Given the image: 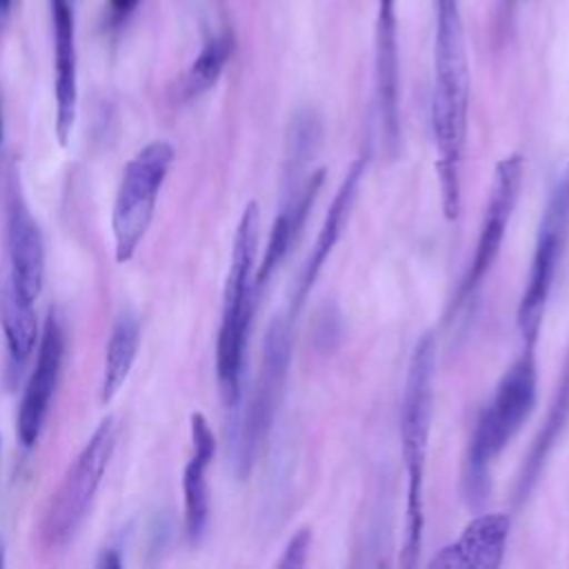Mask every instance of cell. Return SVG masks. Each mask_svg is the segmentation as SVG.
<instances>
[{
  "label": "cell",
  "mask_w": 569,
  "mask_h": 569,
  "mask_svg": "<svg viewBox=\"0 0 569 569\" xmlns=\"http://www.w3.org/2000/svg\"><path fill=\"white\" fill-rule=\"evenodd\" d=\"M136 2H138V0H111L113 9H116V11H120V13H124V11H131V9L136 7Z\"/></svg>",
  "instance_id": "cell-25"
},
{
  "label": "cell",
  "mask_w": 569,
  "mask_h": 569,
  "mask_svg": "<svg viewBox=\"0 0 569 569\" xmlns=\"http://www.w3.org/2000/svg\"><path fill=\"white\" fill-rule=\"evenodd\" d=\"M62 347H64V338H62L60 320L56 311H49L42 329L40 347H38L36 369L27 382L20 411H18V438L24 447H31L40 436V429L56 389V380L60 373Z\"/></svg>",
  "instance_id": "cell-13"
},
{
  "label": "cell",
  "mask_w": 569,
  "mask_h": 569,
  "mask_svg": "<svg viewBox=\"0 0 569 569\" xmlns=\"http://www.w3.org/2000/svg\"><path fill=\"white\" fill-rule=\"evenodd\" d=\"M233 47H236V40H233L231 31L218 33L202 47V51L198 53V58L193 60V64L187 73L184 93L189 98H193L216 84V80L220 78L224 64L229 62V58L233 53Z\"/></svg>",
  "instance_id": "cell-22"
},
{
  "label": "cell",
  "mask_w": 569,
  "mask_h": 569,
  "mask_svg": "<svg viewBox=\"0 0 569 569\" xmlns=\"http://www.w3.org/2000/svg\"><path fill=\"white\" fill-rule=\"evenodd\" d=\"M4 565V547H2V540H0V567Z\"/></svg>",
  "instance_id": "cell-27"
},
{
  "label": "cell",
  "mask_w": 569,
  "mask_h": 569,
  "mask_svg": "<svg viewBox=\"0 0 569 569\" xmlns=\"http://www.w3.org/2000/svg\"><path fill=\"white\" fill-rule=\"evenodd\" d=\"M567 420H569V353H567V360L562 365V373H560L553 400L549 405L547 418H545L540 431L536 433V438H533V442H531V447H529V451L522 460V467H520V473H518V480H516V493H513V500H516L518 507L533 491V487H536V482H538V478L545 469V462L551 456Z\"/></svg>",
  "instance_id": "cell-18"
},
{
  "label": "cell",
  "mask_w": 569,
  "mask_h": 569,
  "mask_svg": "<svg viewBox=\"0 0 569 569\" xmlns=\"http://www.w3.org/2000/svg\"><path fill=\"white\" fill-rule=\"evenodd\" d=\"M327 171L320 167L316 171H311L309 176L300 178V180H291V182H282V200H280V209L278 216L271 224L269 231V240L264 247V256L258 264V271L253 276V284L258 291H262V287L269 282L271 273L280 267V262L287 258V253L291 251V247L296 244L311 209L313 202L320 193V187L325 182Z\"/></svg>",
  "instance_id": "cell-11"
},
{
  "label": "cell",
  "mask_w": 569,
  "mask_h": 569,
  "mask_svg": "<svg viewBox=\"0 0 569 569\" xmlns=\"http://www.w3.org/2000/svg\"><path fill=\"white\" fill-rule=\"evenodd\" d=\"M309 547H311V529L309 527H300L287 542L282 558L278 560L280 569H298L307 565V556H309Z\"/></svg>",
  "instance_id": "cell-23"
},
{
  "label": "cell",
  "mask_w": 569,
  "mask_h": 569,
  "mask_svg": "<svg viewBox=\"0 0 569 569\" xmlns=\"http://www.w3.org/2000/svg\"><path fill=\"white\" fill-rule=\"evenodd\" d=\"M293 322H296V316L284 311L269 322L264 333L258 378L249 396L247 411L236 427V440H233V465L238 476L242 478L249 473L253 458L262 447L264 438L269 436L276 411H278V402H280L289 362H291Z\"/></svg>",
  "instance_id": "cell-5"
},
{
  "label": "cell",
  "mask_w": 569,
  "mask_h": 569,
  "mask_svg": "<svg viewBox=\"0 0 569 569\" xmlns=\"http://www.w3.org/2000/svg\"><path fill=\"white\" fill-rule=\"evenodd\" d=\"M0 140H2V118H0Z\"/></svg>",
  "instance_id": "cell-28"
},
{
  "label": "cell",
  "mask_w": 569,
  "mask_h": 569,
  "mask_svg": "<svg viewBox=\"0 0 569 569\" xmlns=\"http://www.w3.org/2000/svg\"><path fill=\"white\" fill-rule=\"evenodd\" d=\"M538 371L533 347L522 353L498 380L491 400L480 411L462 467V489L471 507H480L491 487L493 460L505 451L511 438L520 431L536 405Z\"/></svg>",
  "instance_id": "cell-3"
},
{
  "label": "cell",
  "mask_w": 569,
  "mask_h": 569,
  "mask_svg": "<svg viewBox=\"0 0 569 569\" xmlns=\"http://www.w3.org/2000/svg\"><path fill=\"white\" fill-rule=\"evenodd\" d=\"M569 238V162L556 176L538 222L529 278L518 302L516 322L525 347H533L540 333L545 307Z\"/></svg>",
  "instance_id": "cell-6"
},
{
  "label": "cell",
  "mask_w": 569,
  "mask_h": 569,
  "mask_svg": "<svg viewBox=\"0 0 569 569\" xmlns=\"http://www.w3.org/2000/svg\"><path fill=\"white\" fill-rule=\"evenodd\" d=\"M322 138V122L313 109H298L287 127L284 138V173L282 180H298L305 176Z\"/></svg>",
  "instance_id": "cell-21"
},
{
  "label": "cell",
  "mask_w": 569,
  "mask_h": 569,
  "mask_svg": "<svg viewBox=\"0 0 569 569\" xmlns=\"http://www.w3.org/2000/svg\"><path fill=\"white\" fill-rule=\"evenodd\" d=\"M260 231V207L249 202L240 216L229 273L224 284V309L222 322L216 340V378L218 389L227 407H236L242 396V371H244V351L247 336L253 318V309L260 291L253 284V262L258 249Z\"/></svg>",
  "instance_id": "cell-4"
},
{
  "label": "cell",
  "mask_w": 569,
  "mask_h": 569,
  "mask_svg": "<svg viewBox=\"0 0 569 569\" xmlns=\"http://www.w3.org/2000/svg\"><path fill=\"white\" fill-rule=\"evenodd\" d=\"M469 113V64L458 0H436L433 93L431 129L436 140V169L447 220L460 216L462 153Z\"/></svg>",
  "instance_id": "cell-1"
},
{
  "label": "cell",
  "mask_w": 569,
  "mask_h": 569,
  "mask_svg": "<svg viewBox=\"0 0 569 569\" xmlns=\"http://www.w3.org/2000/svg\"><path fill=\"white\" fill-rule=\"evenodd\" d=\"M116 442V422L113 418H104L76 462L69 467L58 493L51 500L47 520H44V536L51 545L67 542L78 525L84 518L87 507L91 505L100 478L111 460Z\"/></svg>",
  "instance_id": "cell-8"
},
{
  "label": "cell",
  "mask_w": 569,
  "mask_h": 569,
  "mask_svg": "<svg viewBox=\"0 0 569 569\" xmlns=\"http://www.w3.org/2000/svg\"><path fill=\"white\" fill-rule=\"evenodd\" d=\"M9 9H11V0H0V27L4 24V20L9 16Z\"/></svg>",
  "instance_id": "cell-26"
},
{
  "label": "cell",
  "mask_w": 569,
  "mask_h": 569,
  "mask_svg": "<svg viewBox=\"0 0 569 569\" xmlns=\"http://www.w3.org/2000/svg\"><path fill=\"white\" fill-rule=\"evenodd\" d=\"M373 82L380 138L389 158H393L400 147V56L396 0H378L373 31Z\"/></svg>",
  "instance_id": "cell-10"
},
{
  "label": "cell",
  "mask_w": 569,
  "mask_h": 569,
  "mask_svg": "<svg viewBox=\"0 0 569 569\" xmlns=\"http://www.w3.org/2000/svg\"><path fill=\"white\" fill-rule=\"evenodd\" d=\"M433 376L436 338L427 331L411 351L400 405V449L407 473L405 538L400 547V567L405 569L418 565L425 542V471L433 416Z\"/></svg>",
  "instance_id": "cell-2"
},
{
  "label": "cell",
  "mask_w": 569,
  "mask_h": 569,
  "mask_svg": "<svg viewBox=\"0 0 569 569\" xmlns=\"http://www.w3.org/2000/svg\"><path fill=\"white\" fill-rule=\"evenodd\" d=\"M9 273L18 293L33 302L44 280V242L31 213L18 204L9 220Z\"/></svg>",
  "instance_id": "cell-17"
},
{
  "label": "cell",
  "mask_w": 569,
  "mask_h": 569,
  "mask_svg": "<svg viewBox=\"0 0 569 569\" xmlns=\"http://www.w3.org/2000/svg\"><path fill=\"white\" fill-rule=\"evenodd\" d=\"M138 345H140V325H138V318L127 311L116 320L109 345H107L102 387H100L102 405H107L127 380Z\"/></svg>",
  "instance_id": "cell-20"
},
{
  "label": "cell",
  "mask_w": 569,
  "mask_h": 569,
  "mask_svg": "<svg viewBox=\"0 0 569 569\" xmlns=\"http://www.w3.org/2000/svg\"><path fill=\"white\" fill-rule=\"evenodd\" d=\"M0 320L4 327L9 353L16 360H24L36 347L38 322H36L33 302L24 300L18 293L9 269L0 273Z\"/></svg>",
  "instance_id": "cell-19"
},
{
  "label": "cell",
  "mask_w": 569,
  "mask_h": 569,
  "mask_svg": "<svg viewBox=\"0 0 569 569\" xmlns=\"http://www.w3.org/2000/svg\"><path fill=\"white\" fill-rule=\"evenodd\" d=\"M367 162H369V151H362L351 162L349 171L345 173V178H342V182H340V187H338V191H336V196H333V200H331V204H329V209L325 213V220L320 224V231L316 236L311 253H309V258H307V262H305V267H302V271L298 276V282H296L293 291H291V302L287 307V311L291 316H298L307 293L311 291L313 282L320 276V269H322L325 260L329 258V253L333 251V247L338 244V240L342 236V229H345V224L349 220L351 207H353L356 196H358V187H360V182L365 178Z\"/></svg>",
  "instance_id": "cell-12"
},
{
  "label": "cell",
  "mask_w": 569,
  "mask_h": 569,
  "mask_svg": "<svg viewBox=\"0 0 569 569\" xmlns=\"http://www.w3.org/2000/svg\"><path fill=\"white\" fill-rule=\"evenodd\" d=\"M507 513H485L473 518L460 538L438 551L429 567H465V569H496L502 562L509 538Z\"/></svg>",
  "instance_id": "cell-14"
},
{
  "label": "cell",
  "mask_w": 569,
  "mask_h": 569,
  "mask_svg": "<svg viewBox=\"0 0 569 569\" xmlns=\"http://www.w3.org/2000/svg\"><path fill=\"white\" fill-rule=\"evenodd\" d=\"M56 49V133L60 144H67L76 122L78 82H76V40L73 11L69 0H49Z\"/></svg>",
  "instance_id": "cell-15"
},
{
  "label": "cell",
  "mask_w": 569,
  "mask_h": 569,
  "mask_svg": "<svg viewBox=\"0 0 569 569\" xmlns=\"http://www.w3.org/2000/svg\"><path fill=\"white\" fill-rule=\"evenodd\" d=\"M96 567H111V569H118L120 567V558H118V551H113V549H109V551H102V556L98 558V562H96Z\"/></svg>",
  "instance_id": "cell-24"
},
{
  "label": "cell",
  "mask_w": 569,
  "mask_h": 569,
  "mask_svg": "<svg viewBox=\"0 0 569 569\" xmlns=\"http://www.w3.org/2000/svg\"><path fill=\"white\" fill-rule=\"evenodd\" d=\"M171 160L173 147L158 140L138 151L136 158L127 164L111 216L118 262H127L142 240Z\"/></svg>",
  "instance_id": "cell-7"
},
{
  "label": "cell",
  "mask_w": 569,
  "mask_h": 569,
  "mask_svg": "<svg viewBox=\"0 0 569 569\" xmlns=\"http://www.w3.org/2000/svg\"><path fill=\"white\" fill-rule=\"evenodd\" d=\"M522 176H525V160L520 153H509L496 164L489 196H487L485 216H482L478 240H476V249H473L469 269L456 291V298L449 305V311H456L460 305H465V300L478 289L482 278L491 271V267L500 253L511 213L518 202Z\"/></svg>",
  "instance_id": "cell-9"
},
{
  "label": "cell",
  "mask_w": 569,
  "mask_h": 569,
  "mask_svg": "<svg viewBox=\"0 0 569 569\" xmlns=\"http://www.w3.org/2000/svg\"><path fill=\"white\" fill-rule=\"evenodd\" d=\"M191 440L193 456L182 473V491H184V527L191 542H198L209 522V489H207V467L216 453L213 431L202 413L191 416Z\"/></svg>",
  "instance_id": "cell-16"
}]
</instances>
